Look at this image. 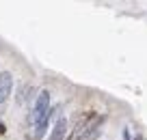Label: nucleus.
<instances>
[{"label": "nucleus", "instance_id": "nucleus-5", "mask_svg": "<svg viewBox=\"0 0 147 140\" xmlns=\"http://www.w3.org/2000/svg\"><path fill=\"white\" fill-rule=\"evenodd\" d=\"M52 112H54V110H48V112H46V117H43L41 121H39V123L35 125V131H32V136H35V138H41V136L46 134L48 123H50V119H52Z\"/></svg>", "mask_w": 147, "mask_h": 140}, {"label": "nucleus", "instance_id": "nucleus-1", "mask_svg": "<svg viewBox=\"0 0 147 140\" xmlns=\"http://www.w3.org/2000/svg\"><path fill=\"white\" fill-rule=\"evenodd\" d=\"M100 123H102L100 114H95V112L82 114V117L78 119V123H76V127L71 129V134H69L67 140H87V138H91V129L97 131Z\"/></svg>", "mask_w": 147, "mask_h": 140}, {"label": "nucleus", "instance_id": "nucleus-2", "mask_svg": "<svg viewBox=\"0 0 147 140\" xmlns=\"http://www.w3.org/2000/svg\"><path fill=\"white\" fill-rule=\"evenodd\" d=\"M48 110H50V93H48V90H41V93H39V97H37L35 110H32V114H30V121L37 125V123L46 117Z\"/></svg>", "mask_w": 147, "mask_h": 140}, {"label": "nucleus", "instance_id": "nucleus-4", "mask_svg": "<svg viewBox=\"0 0 147 140\" xmlns=\"http://www.w3.org/2000/svg\"><path fill=\"white\" fill-rule=\"evenodd\" d=\"M65 131H67V121H65V119H59L48 140H65Z\"/></svg>", "mask_w": 147, "mask_h": 140}, {"label": "nucleus", "instance_id": "nucleus-7", "mask_svg": "<svg viewBox=\"0 0 147 140\" xmlns=\"http://www.w3.org/2000/svg\"><path fill=\"white\" fill-rule=\"evenodd\" d=\"M136 140H143V138H141V136H138V138H136Z\"/></svg>", "mask_w": 147, "mask_h": 140}, {"label": "nucleus", "instance_id": "nucleus-3", "mask_svg": "<svg viewBox=\"0 0 147 140\" xmlns=\"http://www.w3.org/2000/svg\"><path fill=\"white\" fill-rule=\"evenodd\" d=\"M11 88H13V78L9 71L0 73V104H5L11 95Z\"/></svg>", "mask_w": 147, "mask_h": 140}, {"label": "nucleus", "instance_id": "nucleus-6", "mask_svg": "<svg viewBox=\"0 0 147 140\" xmlns=\"http://www.w3.org/2000/svg\"><path fill=\"white\" fill-rule=\"evenodd\" d=\"M5 131H7V127L2 125V123H0V134H5Z\"/></svg>", "mask_w": 147, "mask_h": 140}]
</instances>
